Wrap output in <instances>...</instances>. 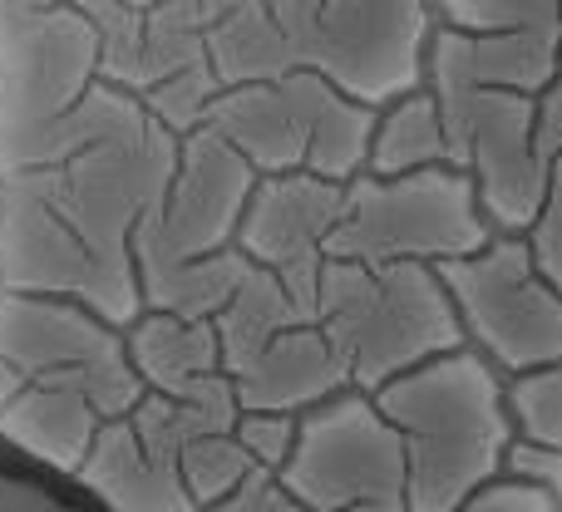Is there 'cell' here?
<instances>
[{
    "label": "cell",
    "instance_id": "1",
    "mask_svg": "<svg viewBox=\"0 0 562 512\" xmlns=\"http://www.w3.org/2000/svg\"><path fill=\"white\" fill-rule=\"evenodd\" d=\"M168 138L134 109L55 118L15 173L0 178V291L85 296L109 326L138 320L128 227L168 193Z\"/></svg>",
    "mask_w": 562,
    "mask_h": 512
},
{
    "label": "cell",
    "instance_id": "2",
    "mask_svg": "<svg viewBox=\"0 0 562 512\" xmlns=\"http://www.w3.org/2000/svg\"><path fill=\"white\" fill-rule=\"evenodd\" d=\"M370 399L405 444V512H459L504 468L514 444L504 385L469 350L429 360Z\"/></svg>",
    "mask_w": 562,
    "mask_h": 512
},
{
    "label": "cell",
    "instance_id": "3",
    "mask_svg": "<svg viewBox=\"0 0 562 512\" xmlns=\"http://www.w3.org/2000/svg\"><path fill=\"white\" fill-rule=\"evenodd\" d=\"M316 326L330 340L356 395H380L390 379L454 355V300L435 266H356L326 261L316 286Z\"/></svg>",
    "mask_w": 562,
    "mask_h": 512
},
{
    "label": "cell",
    "instance_id": "4",
    "mask_svg": "<svg viewBox=\"0 0 562 512\" xmlns=\"http://www.w3.org/2000/svg\"><path fill=\"white\" fill-rule=\"evenodd\" d=\"M494 242L469 173L454 163L405 178L360 173L346 187L326 261L356 266H445Z\"/></svg>",
    "mask_w": 562,
    "mask_h": 512
},
{
    "label": "cell",
    "instance_id": "5",
    "mask_svg": "<svg viewBox=\"0 0 562 512\" xmlns=\"http://www.w3.org/2000/svg\"><path fill=\"white\" fill-rule=\"evenodd\" d=\"M291 55L356 104H395L425 75V0H272Z\"/></svg>",
    "mask_w": 562,
    "mask_h": 512
},
{
    "label": "cell",
    "instance_id": "6",
    "mask_svg": "<svg viewBox=\"0 0 562 512\" xmlns=\"http://www.w3.org/2000/svg\"><path fill=\"white\" fill-rule=\"evenodd\" d=\"M277 483L306 512H405V444L370 395H336L296 424Z\"/></svg>",
    "mask_w": 562,
    "mask_h": 512
},
{
    "label": "cell",
    "instance_id": "7",
    "mask_svg": "<svg viewBox=\"0 0 562 512\" xmlns=\"http://www.w3.org/2000/svg\"><path fill=\"white\" fill-rule=\"evenodd\" d=\"M459 330L504 369L528 375L562 360V296L533 266L524 237H494L484 252L435 266Z\"/></svg>",
    "mask_w": 562,
    "mask_h": 512
},
{
    "label": "cell",
    "instance_id": "8",
    "mask_svg": "<svg viewBox=\"0 0 562 512\" xmlns=\"http://www.w3.org/2000/svg\"><path fill=\"white\" fill-rule=\"evenodd\" d=\"M439 118L449 134V163L469 173L484 217L508 237L528 232L543 207L548 168H553L538 138V99L504 94V89L445 94Z\"/></svg>",
    "mask_w": 562,
    "mask_h": 512
},
{
    "label": "cell",
    "instance_id": "9",
    "mask_svg": "<svg viewBox=\"0 0 562 512\" xmlns=\"http://www.w3.org/2000/svg\"><path fill=\"white\" fill-rule=\"evenodd\" d=\"M233 424L237 414L144 395V405L134 414L109 424L94 439V448H89L85 468L75 478L114 512H198L193 493L183 483V448L193 439Z\"/></svg>",
    "mask_w": 562,
    "mask_h": 512
},
{
    "label": "cell",
    "instance_id": "10",
    "mask_svg": "<svg viewBox=\"0 0 562 512\" xmlns=\"http://www.w3.org/2000/svg\"><path fill=\"white\" fill-rule=\"evenodd\" d=\"M164 197L168 203H158L138 227V271L188 266L223 252L252 203V168L207 128L203 138H193L183 173Z\"/></svg>",
    "mask_w": 562,
    "mask_h": 512
},
{
    "label": "cell",
    "instance_id": "11",
    "mask_svg": "<svg viewBox=\"0 0 562 512\" xmlns=\"http://www.w3.org/2000/svg\"><path fill=\"white\" fill-rule=\"evenodd\" d=\"M340 203L346 187L321 183L311 173H281L252 187V203L237 227L243 252L262 271H272L311 326H316V286L326 266V242L340 223Z\"/></svg>",
    "mask_w": 562,
    "mask_h": 512
},
{
    "label": "cell",
    "instance_id": "12",
    "mask_svg": "<svg viewBox=\"0 0 562 512\" xmlns=\"http://www.w3.org/2000/svg\"><path fill=\"white\" fill-rule=\"evenodd\" d=\"M128 355L104 316L59 296L0 291V399L49 375H75Z\"/></svg>",
    "mask_w": 562,
    "mask_h": 512
},
{
    "label": "cell",
    "instance_id": "13",
    "mask_svg": "<svg viewBox=\"0 0 562 512\" xmlns=\"http://www.w3.org/2000/svg\"><path fill=\"white\" fill-rule=\"evenodd\" d=\"M321 94H326V79L311 75V69H296V75L272 79V84L233 89L213 104V134L233 153L272 168L277 178L296 173V168H306L311 118H316Z\"/></svg>",
    "mask_w": 562,
    "mask_h": 512
},
{
    "label": "cell",
    "instance_id": "14",
    "mask_svg": "<svg viewBox=\"0 0 562 512\" xmlns=\"http://www.w3.org/2000/svg\"><path fill=\"white\" fill-rule=\"evenodd\" d=\"M346 385L350 379L340 369L336 350H330V340L311 320L286 326L243 369H233V395L243 414H291V409L311 405V399L326 405Z\"/></svg>",
    "mask_w": 562,
    "mask_h": 512
},
{
    "label": "cell",
    "instance_id": "15",
    "mask_svg": "<svg viewBox=\"0 0 562 512\" xmlns=\"http://www.w3.org/2000/svg\"><path fill=\"white\" fill-rule=\"evenodd\" d=\"M429 79L435 94H474V89H504V94H543L558 69V45L533 35H469L445 30L429 45Z\"/></svg>",
    "mask_w": 562,
    "mask_h": 512
},
{
    "label": "cell",
    "instance_id": "16",
    "mask_svg": "<svg viewBox=\"0 0 562 512\" xmlns=\"http://www.w3.org/2000/svg\"><path fill=\"white\" fill-rule=\"evenodd\" d=\"M449 163V134L439 118L435 94H405L375 118V144H370V173L375 178H405L425 168Z\"/></svg>",
    "mask_w": 562,
    "mask_h": 512
},
{
    "label": "cell",
    "instance_id": "17",
    "mask_svg": "<svg viewBox=\"0 0 562 512\" xmlns=\"http://www.w3.org/2000/svg\"><path fill=\"white\" fill-rule=\"evenodd\" d=\"M375 118L366 104L336 94L326 84L316 104V118H311V144H306V173L321 178V183L350 187L360 178V168L370 163V144H375Z\"/></svg>",
    "mask_w": 562,
    "mask_h": 512
},
{
    "label": "cell",
    "instance_id": "18",
    "mask_svg": "<svg viewBox=\"0 0 562 512\" xmlns=\"http://www.w3.org/2000/svg\"><path fill=\"white\" fill-rule=\"evenodd\" d=\"M247 266L237 252H217L207 261H188V266H154V271H138L148 286V300L164 306V316L173 320H203L213 310H223L233 300V291L243 286Z\"/></svg>",
    "mask_w": 562,
    "mask_h": 512
},
{
    "label": "cell",
    "instance_id": "19",
    "mask_svg": "<svg viewBox=\"0 0 562 512\" xmlns=\"http://www.w3.org/2000/svg\"><path fill=\"white\" fill-rule=\"evenodd\" d=\"M454 30L469 35H533L562 45V0H439Z\"/></svg>",
    "mask_w": 562,
    "mask_h": 512
},
{
    "label": "cell",
    "instance_id": "20",
    "mask_svg": "<svg viewBox=\"0 0 562 512\" xmlns=\"http://www.w3.org/2000/svg\"><path fill=\"white\" fill-rule=\"evenodd\" d=\"M257 474V464L247 458V448L237 444L233 429H217V434H203L183 448V483L193 493L198 512L223 503L233 488H243L247 478Z\"/></svg>",
    "mask_w": 562,
    "mask_h": 512
},
{
    "label": "cell",
    "instance_id": "21",
    "mask_svg": "<svg viewBox=\"0 0 562 512\" xmlns=\"http://www.w3.org/2000/svg\"><path fill=\"white\" fill-rule=\"evenodd\" d=\"M504 405L518 429L514 439L562 448V360L543 369H528V375H514V385L504 389Z\"/></svg>",
    "mask_w": 562,
    "mask_h": 512
},
{
    "label": "cell",
    "instance_id": "22",
    "mask_svg": "<svg viewBox=\"0 0 562 512\" xmlns=\"http://www.w3.org/2000/svg\"><path fill=\"white\" fill-rule=\"evenodd\" d=\"M524 242H528V252H533V266L543 271V281L562 296V158H553V168H548L543 207H538Z\"/></svg>",
    "mask_w": 562,
    "mask_h": 512
},
{
    "label": "cell",
    "instance_id": "23",
    "mask_svg": "<svg viewBox=\"0 0 562 512\" xmlns=\"http://www.w3.org/2000/svg\"><path fill=\"white\" fill-rule=\"evenodd\" d=\"M233 434L262 474H281V464L291 454V439H296V424H291V414H237Z\"/></svg>",
    "mask_w": 562,
    "mask_h": 512
},
{
    "label": "cell",
    "instance_id": "24",
    "mask_svg": "<svg viewBox=\"0 0 562 512\" xmlns=\"http://www.w3.org/2000/svg\"><path fill=\"white\" fill-rule=\"evenodd\" d=\"M504 468L518 478V483L543 488V493H553L562 503V448H543V444H528V439H514L504 454Z\"/></svg>",
    "mask_w": 562,
    "mask_h": 512
},
{
    "label": "cell",
    "instance_id": "25",
    "mask_svg": "<svg viewBox=\"0 0 562 512\" xmlns=\"http://www.w3.org/2000/svg\"><path fill=\"white\" fill-rule=\"evenodd\" d=\"M459 512H562V503L553 493H543V488H533V483L504 478V483L479 488Z\"/></svg>",
    "mask_w": 562,
    "mask_h": 512
},
{
    "label": "cell",
    "instance_id": "26",
    "mask_svg": "<svg viewBox=\"0 0 562 512\" xmlns=\"http://www.w3.org/2000/svg\"><path fill=\"white\" fill-rule=\"evenodd\" d=\"M203 512H306V508L277 483V474H262V468H257L243 488H233L223 503H213Z\"/></svg>",
    "mask_w": 562,
    "mask_h": 512
},
{
    "label": "cell",
    "instance_id": "27",
    "mask_svg": "<svg viewBox=\"0 0 562 512\" xmlns=\"http://www.w3.org/2000/svg\"><path fill=\"white\" fill-rule=\"evenodd\" d=\"M538 138H543L548 158H562V45H558L553 79H548V89L538 94Z\"/></svg>",
    "mask_w": 562,
    "mask_h": 512
},
{
    "label": "cell",
    "instance_id": "28",
    "mask_svg": "<svg viewBox=\"0 0 562 512\" xmlns=\"http://www.w3.org/2000/svg\"><path fill=\"white\" fill-rule=\"evenodd\" d=\"M0 512H75V508H65L55 493L25 483V478L0 474Z\"/></svg>",
    "mask_w": 562,
    "mask_h": 512
},
{
    "label": "cell",
    "instance_id": "29",
    "mask_svg": "<svg viewBox=\"0 0 562 512\" xmlns=\"http://www.w3.org/2000/svg\"><path fill=\"white\" fill-rule=\"evenodd\" d=\"M350 512H395V508H350Z\"/></svg>",
    "mask_w": 562,
    "mask_h": 512
}]
</instances>
